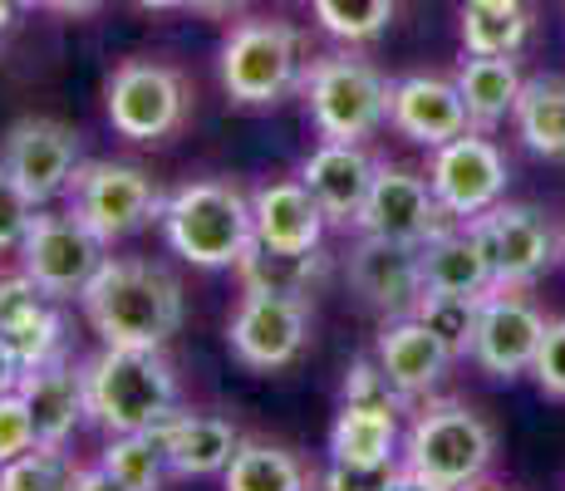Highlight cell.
Returning <instances> with one entry per match:
<instances>
[{
  "instance_id": "cell-1",
  "label": "cell",
  "mask_w": 565,
  "mask_h": 491,
  "mask_svg": "<svg viewBox=\"0 0 565 491\" xmlns=\"http://www.w3.org/2000/svg\"><path fill=\"white\" fill-rule=\"evenodd\" d=\"M79 305L104 344L162 349L182 330V286L172 270L153 266V260L108 256L99 276L84 286Z\"/></svg>"
},
{
  "instance_id": "cell-2",
  "label": "cell",
  "mask_w": 565,
  "mask_h": 491,
  "mask_svg": "<svg viewBox=\"0 0 565 491\" xmlns=\"http://www.w3.org/2000/svg\"><path fill=\"white\" fill-rule=\"evenodd\" d=\"M84 393L104 433H153L178 413V374L162 349L104 344V354L84 364Z\"/></svg>"
},
{
  "instance_id": "cell-3",
  "label": "cell",
  "mask_w": 565,
  "mask_h": 491,
  "mask_svg": "<svg viewBox=\"0 0 565 491\" xmlns=\"http://www.w3.org/2000/svg\"><path fill=\"white\" fill-rule=\"evenodd\" d=\"M398 452H404L398 462H404L408 477L443 491H467L482 482V472L492 467L497 433L477 408H467L458 398H438L413 413Z\"/></svg>"
},
{
  "instance_id": "cell-4",
  "label": "cell",
  "mask_w": 565,
  "mask_h": 491,
  "mask_svg": "<svg viewBox=\"0 0 565 491\" xmlns=\"http://www.w3.org/2000/svg\"><path fill=\"white\" fill-rule=\"evenodd\" d=\"M162 232H168V246L192 266H236L256 246L252 196L236 182H188L162 202Z\"/></svg>"
},
{
  "instance_id": "cell-5",
  "label": "cell",
  "mask_w": 565,
  "mask_h": 491,
  "mask_svg": "<svg viewBox=\"0 0 565 491\" xmlns=\"http://www.w3.org/2000/svg\"><path fill=\"white\" fill-rule=\"evenodd\" d=\"M310 104V118L330 143H364L369 134L388 124V98H394V84L364 60H350V54H324L306 70L300 79Z\"/></svg>"
},
{
  "instance_id": "cell-6",
  "label": "cell",
  "mask_w": 565,
  "mask_h": 491,
  "mask_svg": "<svg viewBox=\"0 0 565 491\" xmlns=\"http://www.w3.org/2000/svg\"><path fill=\"white\" fill-rule=\"evenodd\" d=\"M300 74V30L286 20H242L222 45V89L246 108L280 104Z\"/></svg>"
},
{
  "instance_id": "cell-7",
  "label": "cell",
  "mask_w": 565,
  "mask_h": 491,
  "mask_svg": "<svg viewBox=\"0 0 565 491\" xmlns=\"http://www.w3.org/2000/svg\"><path fill=\"white\" fill-rule=\"evenodd\" d=\"M162 202L168 196L158 192V182L143 168H128V162L94 158L79 162L70 178V212L108 246L162 222Z\"/></svg>"
},
{
  "instance_id": "cell-8",
  "label": "cell",
  "mask_w": 565,
  "mask_h": 491,
  "mask_svg": "<svg viewBox=\"0 0 565 491\" xmlns=\"http://www.w3.org/2000/svg\"><path fill=\"white\" fill-rule=\"evenodd\" d=\"M104 114L128 143H162L188 124V84L158 60H124L108 74Z\"/></svg>"
},
{
  "instance_id": "cell-9",
  "label": "cell",
  "mask_w": 565,
  "mask_h": 491,
  "mask_svg": "<svg viewBox=\"0 0 565 491\" xmlns=\"http://www.w3.org/2000/svg\"><path fill=\"white\" fill-rule=\"evenodd\" d=\"M472 242L482 246L487 266H492L497 290H526L531 280H541L561 256V232L551 226L546 212L536 206H502L472 216L467 222Z\"/></svg>"
},
{
  "instance_id": "cell-10",
  "label": "cell",
  "mask_w": 565,
  "mask_h": 491,
  "mask_svg": "<svg viewBox=\"0 0 565 491\" xmlns=\"http://www.w3.org/2000/svg\"><path fill=\"white\" fill-rule=\"evenodd\" d=\"M108 242L89 232L74 212H40L20 246V270L35 280L50 300H79L84 286L99 276Z\"/></svg>"
},
{
  "instance_id": "cell-11",
  "label": "cell",
  "mask_w": 565,
  "mask_h": 491,
  "mask_svg": "<svg viewBox=\"0 0 565 491\" xmlns=\"http://www.w3.org/2000/svg\"><path fill=\"white\" fill-rule=\"evenodd\" d=\"M226 344H232V354L242 359L246 369H256V374L296 364L310 344V300L246 290L232 324H226Z\"/></svg>"
},
{
  "instance_id": "cell-12",
  "label": "cell",
  "mask_w": 565,
  "mask_h": 491,
  "mask_svg": "<svg viewBox=\"0 0 565 491\" xmlns=\"http://www.w3.org/2000/svg\"><path fill=\"white\" fill-rule=\"evenodd\" d=\"M428 182L438 192V202L448 206L452 222H472V216L492 212L502 202L507 182H512V168H507V152L482 134H462L452 143L433 148L428 162Z\"/></svg>"
},
{
  "instance_id": "cell-13",
  "label": "cell",
  "mask_w": 565,
  "mask_h": 491,
  "mask_svg": "<svg viewBox=\"0 0 565 491\" xmlns=\"http://www.w3.org/2000/svg\"><path fill=\"white\" fill-rule=\"evenodd\" d=\"M458 226L448 216V206L438 202L433 182L413 168H394V162H379L374 192L364 202L360 232L364 236H384V242H404V246H423L438 232Z\"/></svg>"
},
{
  "instance_id": "cell-14",
  "label": "cell",
  "mask_w": 565,
  "mask_h": 491,
  "mask_svg": "<svg viewBox=\"0 0 565 491\" xmlns=\"http://www.w3.org/2000/svg\"><path fill=\"white\" fill-rule=\"evenodd\" d=\"M546 314L526 300L521 290H492L482 305V324H477V344H472V364L487 378H516L531 374L546 340Z\"/></svg>"
},
{
  "instance_id": "cell-15",
  "label": "cell",
  "mask_w": 565,
  "mask_h": 491,
  "mask_svg": "<svg viewBox=\"0 0 565 491\" xmlns=\"http://www.w3.org/2000/svg\"><path fill=\"white\" fill-rule=\"evenodd\" d=\"M0 162L15 172L20 188L40 206H50L54 196L70 192V178L79 168V138H74V128L54 124V118H20L6 134Z\"/></svg>"
},
{
  "instance_id": "cell-16",
  "label": "cell",
  "mask_w": 565,
  "mask_h": 491,
  "mask_svg": "<svg viewBox=\"0 0 565 491\" xmlns=\"http://www.w3.org/2000/svg\"><path fill=\"white\" fill-rule=\"evenodd\" d=\"M379 162L369 158L360 143H330L324 138L320 148L300 162V182L310 188V196L320 202V212L330 216L334 226H360L364 202L374 192Z\"/></svg>"
},
{
  "instance_id": "cell-17",
  "label": "cell",
  "mask_w": 565,
  "mask_h": 491,
  "mask_svg": "<svg viewBox=\"0 0 565 491\" xmlns=\"http://www.w3.org/2000/svg\"><path fill=\"white\" fill-rule=\"evenodd\" d=\"M350 286L364 295V305H374L379 314H413L423 295V256L418 246L384 242V236H360V246L350 250Z\"/></svg>"
},
{
  "instance_id": "cell-18",
  "label": "cell",
  "mask_w": 565,
  "mask_h": 491,
  "mask_svg": "<svg viewBox=\"0 0 565 491\" xmlns=\"http://www.w3.org/2000/svg\"><path fill=\"white\" fill-rule=\"evenodd\" d=\"M388 124L423 148H443L452 138L472 134V114L462 104L458 79H428V74H413V79L394 84L388 98Z\"/></svg>"
},
{
  "instance_id": "cell-19",
  "label": "cell",
  "mask_w": 565,
  "mask_h": 491,
  "mask_svg": "<svg viewBox=\"0 0 565 491\" xmlns=\"http://www.w3.org/2000/svg\"><path fill=\"white\" fill-rule=\"evenodd\" d=\"M374 359L384 364V374L394 378V388L404 393V398L433 393L452 364V354L443 349V340L418 320V314H394V320H384Z\"/></svg>"
},
{
  "instance_id": "cell-20",
  "label": "cell",
  "mask_w": 565,
  "mask_h": 491,
  "mask_svg": "<svg viewBox=\"0 0 565 491\" xmlns=\"http://www.w3.org/2000/svg\"><path fill=\"white\" fill-rule=\"evenodd\" d=\"M252 212L256 242L276 250H315L324 242V226H330V216L320 212L306 182H266L252 192Z\"/></svg>"
},
{
  "instance_id": "cell-21",
  "label": "cell",
  "mask_w": 565,
  "mask_h": 491,
  "mask_svg": "<svg viewBox=\"0 0 565 491\" xmlns=\"http://www.w3.org/2000/svg\"><path fill=\"white\" fill-rule=\"evenodd\" d=\"M158 442L162 452H168V467L178 477H216L232 467L236 447V428L226 418H216V413H172L168 423H158Z\"/></svg>"
},
{
  "instance_id": "cell-22",
  "label": "cell",
  "mask_w": 565,
  "mask_h": 491,
  "mask_svg": "<svg viewBox=\"0 0 565 491\" xmlns=\"http://www.w3.org/2000/svg\"><path fill=\"white\" fill-rule=\"evenodd\" d=\"M20 393L30 403L40 442H70L79 418H89V393H84V369L54 359L45 369H25Z\"/></svg>"
},
{
  "instance_id": "cell-23",
  "label": "cell",
  "mask_w": 565,
  "mask_h": 491,
  "mask_svg": "<svg viewBox=\"0 0 565 491\" xmlns=\"http://www.w3.org/2000/svg\"><path fill=\"white\" fill-rule=\"evenodd\" d=\"M423 256V290H452V295H492V266H487L482 246L472 242V232L458 222L448 232H438L433 242L418 246Z\"/></svg>"
},
{
  "instance_id": "cell-24",
  "label": "cell",
  "mask_w": 565,
  "mask_h": 491,
  "mask_svg": "<svg viewBox=\"0 0 565 491\" xmlns=\"http://www.w3.org/2000/svg\"><path fill=\"white\" fill-rule=\"evenodd\" d=\"M330 256L315 250H276V246H252L236 260V280L242 290H266V295H290V300H310V290L324 280Z\"/></svg>"
},
{
  "instance_id": "cell-25",
  "label": "cell",
  "mask_w": 565,
  "mask_h": 491,
  "mask_svg": "<svg viewBox=\"0 0 565 491\" xmlns=\"http://www.w3.org/2000/svg\"><path fill=\"white\" fill-rule=\"evenodd\" d=\"M458 89H462V104H467V114H472V124L492 128L516 114V98L526 89V79H521L512 54H502V60H477L472 54L458 70Z\"/></svg>"
},
{
  "instance_id": "cell-26",
  "label": "cell",
  "mask_w": 565,
  "mask_h": 491,
  "mask_svg": "<svg viewBox=\"0 0 565 491\" xmlns=\"http://www.w3.org/2000/svg\"><path fill=\"white\" fill-rule=\"evenodd\" d=\"M398 447V413L340 403V418L330 428V462H394Z\"/></svg>"
},
{
  "instance_id": "cell-27",
  "label": "cell",
  "mask_w": 565,
  "mask_h": 491,
  "mask_svg": "<svg viewBox=\"0 0 565 491\" xmlns=\"http://www.w3.org/2000/svg\"><path fill=\"white\" fill-rule=\"evenodd\" d=\"M512 118L521 143L536 158H565V79H556V74L526 79Z\"/></svg>"
},
{
  "instance_id": "cell-28",
  "label": "cell",
  "mask_w": 565,
  "mask_h": 491,
  "mask_svg": "<svg viewBox=\"0 0 565 491\" xmlns=\"http://www.w3.org/2000/svg\"><path fill=\"white\" fill-rule=\"evenodd\" d=\"M222 491H306V467L276 442H242L222 472Z\"/></svg>"
},
{
  "instance_id": "cell-29",
  "label": "cell",
  "mask_w": 565,
  "mask_h": 491,
  "mask_svg": "<svg viewBox=\"0 0 565 491\" xmlns=\"http://www.w3.org/2000/svg\"><path fill=\"white\" fill-rule=\"evenodd\" d=\"M482 305L487 295H452V290H423L413 314L428 324L433 334L443 340L452 359H472L477 344V324H482Z\"/></svg>"
},
{
  "instance_id": "cell-30",
  "label": "cell",
  "mask_w": 565,
  "mask_h": 491,
  "mask_svg": "<svg viewBox=\"0 0 565 491\" xmlns=\"http://www.w3.org/2000/svg\"><path fill=\"white\" fill-rule=\"evenodd\" d=\"M99 467L108 477H118L124 487H134V491H158L162 477L172 472L158 433H108Z\"/></svg>"
},
{
  "instance_id": "cell-31",
  "label": "cell",
  "mask_w": 565,
  "mask_h": 491,
  "mask_svg": "<svg viewBox=\"0 0 565 491\" xmlns=\"http://www.w3.org/2000/svg\"><path fill=\"white\" fill-rule=\"evenodd\" d=\"M74 477H79V467H74L70 447L35 442L30 452L0 467V491H74Z\"/></svg>"
},
{
  "instance_id": "cell-32",
  "label": "cell",
  "mask_w": 565,
  "mask_h": 491,
  "mask_svg": "<svg viewBox=\"0 0 565 491\" xmlns=\"http://www.w3.org/2000/svg\"><path fill=\"white\" fill-rule=\"evenodd\" d=\"M531 35V15L526 10H477L462 6V50L477 60H502L516 54Z\"/></svg>"
},
{
  "instance_id": "cell-33",
  "label": "cell",
  "mask_w": 565,
  "mask_h": 491,
  "mask_svg": "<svg viewBox=\"0 0 565 491\" xmlns=\"http://www.w3.org/2000/svg\"><path fill=\"white\" fill-rule=\"evenodd\" d=\"M310 6H315V20H320L324 35L364 45V40H379L388 30L398 0H310Z\"/></svg>"
},
{
  "instance_id": "cell-34",
  "label": "cell",
  "mask_w": 565,
  "mask_h": 491,
  "mask_svg": "<svg viewBox=\"0 0 565 491\" xmlns=\"http://www.w3.org/2000/svg\"><path fill=\"white\" fill-rule=\"evenodd\" d=\"M6 340H10V349H15V359L25 369H45V364H54V359H64V320H60V310L45 300L30 320H20L15 330H6Z\"/></svg>"
},
{
  "instance_id": "cell-35",
  "label": "cell",
  "mask_w": 565,
  "mask_h": 491,
  "mask_svg": "<svg viewBox=\"0 0 565 491\" xmlns=\"http://www.w3.org/2000/svg\"><path fill=\"white\" fill-rule=\"evenodd\" d=\"M340 403H354V408H379V413H404L408 398L394 388V378L384 374L379 359H354L350 374H344Z\"/></svg>"
},
{
  "instance_id": "cell-36",
  "label": "cell",
  "mask_w": 565,
  "mask_h": 491,
  "mask_svg": "<svg viewBox=\"0 0 565 491\" xmlns=\"http://www.w3.org/2000/svg\"><path fill=\"white\" fill-rule=\"evenodd\" d=\"M35 216H40V202L20 188V178L6 168V162H0V256L25 246Z\"/></svg>"
},
{
  "instance_id": "cell-37",
  "label": "cell",
  "mask_w": 565,
  "mask_h": 491,
  "mask_svg": "<svg viewBox=\"0 0 565 491\" xmlns=\"http://www.w3.org/2000/svg\"><path fill=\"white\" fill-rule=\"evenodd\" d=\"M404 462H330L320 491H394Z\"/></svg>"
},
{
  "instance_id": "cell-38",
  "label": "cell",
  "mask_w": 565,
  "mask_h": 491,
  "mask_svg": "<svg viewBox=\"0 0 565 491\" xmlns=\"http://www.w3.org/2000/svg\"><path fill=\"white\" fill-rule=\"evenodd\" d=\"M40 442V433H35V418H30V403H25V393H0V467L10 462V457H20V452H30V447Z\"/></svg>"
},
{
  "instance_id": "cell-39",
  "label": "cell",
  "mask_w": 565,
  "mask_h": 491,
  "mask_svg": "<svg viewBox=\"0 0 565 491\" xmlns=\"http://www.w3.org/2000/svg\"><path fill=\"white\" fill-rule=\"evenodd\" d=\"M531 374H536L546 398L565 403V320L546 324V340H541V354H536V364H531Z\"/></svg>"
},
{
  "instance_id": "cell-40",
  "label": "cell",
  "mask_w": 565,
  "mask_h": 491,
  "mask_svg": "<svg viewBox=\"0 0 565 491\" xmlns=\"http://www.w3.org/2000/svg\"><path fill=\"white\" fill-rule=\"evenodd\" d=\"M45 300H50V295L40 290L25 270H20V276H0V334L15 330L20 320H30V314H35Z\"/></svg>"
},
{
  "instance_id": "cell-41",
  "label": "cell",
  "mask_w": 565,
  "mask_h": 491,
  "mask_svg": "<svg viewBox=\"0 0 565 491\" xmlns=\"http://www.w3.org/2000/svg\"><path fill=\"white\" fill-rule=\"evenodd\" d=\"M20 378H25V364H20L15 349H10V340L0 334V393H15Z\"/></svg>"
},
{
  "instance_id": "cell-42",
  "label": "cell",
  "mask_w": 565,
  "mask_h": 491,
  "mask_svg": "<svg viewBox=\"0 0 565 491\" xmlns=\"http://www.w3.org/2000/svg\"><path fill=\"white\" fill-rule=\"evenodd\" d=\"M74 491H134V487H124L118 477H108L104 467H79V477H74Z\"/></svg>"
},
{
  "instance_id": "cell-43",
  "label": "cell",
  "mask_w": 565,
  "mask_h": 491,
  "mask_svg": "<svg viewBox=\"0 0 565 491\" xmlns=\"http://www.w3.org/2000/svg\"><path fill=\"white\" fill-rule=\"evenodd\" d=\"M104 0H40V10H54V15H89Z\"/></svg>"
},
{
  "instance_id": "cell-44",
  "label": "cell",
  "mask_w": 565,
  "mask_h": 491,
  "mask_svg": "<svg viewBox=\"0 0 565 491\" xmlns=\"http://www.w3.org/2000/svg\"><path fill=\"white\" fill-rule=\"evenodd\" d=\"M192 10H202V15H232V10H242L246 0H188Z\"/></svg>"
},
{
  "instance_id": "cell-45",
  "label": "cell",
  "mask_w": 565,
  "mask_h": 491,
  "mask_svg": "<svg viewBox=\"0 0 565 491\" xmlns=\"http://www.w3.org/2000/svg\"><path fill=\"white\" fill-rule=\"evenodd\" d=\"M462 6H477V10H526V0H462Z\"/></svg>"
},
{
  "instance_id": "cell-46",
  "label": "cell",
  "mask_w": 565,
  "mask_h": 491,
  "mask_svg": "<svg viewBox=\"0 0 565 491\" xmlns=\"http://www.w3.org/2000/svg\"><path fill=\"white\" fill-rule=\"evenodd\" d=\"M15 15H20V0H0V35L15 25Z\"/></svg>"
},
{
  "instance_id": "cell-47",
  "label": "cell",
  "mask_w": 565,
  "mask_h": 491,
  "mask_svg": "<svg viewBox=\"0 0 565 491\" xmlns=\"http://www.w3.org/2000/svg\"><path fill=\"white\" fill-rule=\"evenodd\" d=\"M394 491H443V487H428V482H418V477L398 472V482H394Z\"/></svg>"
},
{
  "instance_id": "cell-48",
  "label": "cell",
  "mask_w": 565,
  "mask_h": 491,
  "mask_svg": "<svg viewBox=\"0 0 565 491\" xmlns=\"http://www.w3.org/2000/svg\"><path fill=\"white\" fill-rule=\"evenodd\" d=\"M134 6H143V10H182L188 0H134Z\"/></svg>"
},
{
  "instance_id": "cell-49",
  "label": "cell",
  "mask_w": 565,
  "mask_h": 491,
  "mask_svg": "<svg viewBox=\"0 0 565 491\" xmlns=\"http://www.w3.org/2000/svg\"><path fill=\"white\" fill-rule=\"evenodd\" d=\"M467 491H507V487H482V482H477V487H467Z\"/></svg>"
},
{
  "instance_id": "cell-50",
  "label": "cell",
  "mask_w": 565,
  "mask_h": 491,
  "mask_svg": "<svg viewBox=\"0 0 565 491\" xmlns=\"http://www.w3.org/2000/svg\"><path fill=\"white\" fill-rule=\"evenodd\" d=\"M20 6H30V10H35V6H40V0H20Z\"/></svg>"
}]
</instances>
